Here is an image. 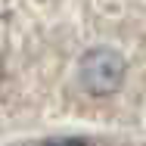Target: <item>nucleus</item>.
<instances>
[{"mask_svg": "<svg viewBox=\"0 0 146 146\" xmlns=\"http://www.w3.org/2000/svg\"><path fill=\"white\" fill-rule=\"evenodd\" d=\"M78 81L90 96H109L124 81V56L109 47L87 50L78 65Z\"/></svg>", "mask_w": 146, "mask_h": 146, "instance_id": "obj_1", "label": "nucleus"}, {"mask_svg": "<svg viewBox=\"0 0 146 146\" xmlns=\"http://www.w3.org/2000/svg\"><path fill=\"white\" fill-rule=\"evenodd\" d=\"M0 78H3V72H0Z\"/></svg>", "mask_w": 146, "mask_h": 146, "instance_id": "obj_3", "label": "nucleus"}, {"mask_svg": "<svg viewBox=\"0 0 146 146\" xmlns=\"http://www.w3.org/2000/svg\"><path fill=\"white\" fill-rule=\"evenodd\" d=\"M47 146H84V143H78V140H53V143H47Z\"/></svg>", "mask_w": 146, "mask_h": 146, "instance_id": "obj_2", "label": "nucleus"}]
</instances>
